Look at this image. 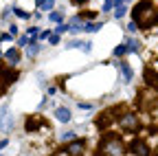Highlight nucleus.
Wrapping results in <instances>:
<instances>
[{"label":"nucleus","instance_id":"1","mask_svg":"<svg viewBox=\"0 0 158 156\" xmlns=\"http://www.w3.org/2000/svg\"><path fill=\"white\" fill-rule=\"evenodd\" d=\"M132 18L141 29H149L158 22V9H156V5L152 0H143V2H138L136 9L132 11Z\"/></svg>","mask_w":158,"mask_h":156},{"label":"nucleus","instance_id":"2","mask_svg":"<svg viewBox=\"0 0 158 156\" xmlns=\"http://www.w3.org/2000/svg\"><path fill=\"white\" fill-rule=\"evenodd\" d=\"M125 152V143L121 136L116 134H108L101 139V143H99V150L94 152V156H121Z\"/></svg>","mask_w":158,"mask_h":156},{"label":"nucleus","instance_id":"3","mask_svg":"<svg viewBox=\"0 0 158 156\" xmlns=\"http://www.w3.org/2000/svg\"><path fill=\"white\" fill-rule=\"evenodd\" d=\"M118 125H121L123 130H127V132H136L138 130V114H134V112H125L123 116H118Z\"/></svg>","mask_w":158,"mask_h":156},{"label":"nucleus","instance_id":"4","mask_svg":"<svg viewBox=\"0 0 158 156\" xmlns=\"http://www.w3.org/2000/svg\"><path fill=\"white\" fill-rule=\"evenodd\" d=\"M84 150H86V141H84V139H77V141H73V143H68V145L64 147V152H66L68 156H81Z\"/></svg>","mask_w":158,"mask_h":156},{"label":"nucleus","instance_id":"5","mask_svg":"<svg viewBox=\"0 0 158 156\" xmlns=\"http://www.w3.org/2000/svg\"><path fill=\"white\" fill-rule=\"evenodd\" d=\"M130 152H132L134 156H149V147H147V143L141 141V139H134V141H132Z\"/></svg>","mask_w":158,"mask_h":156},{"label":"nucleus","instance_id":"6","mask_svg":"<svg viewBox=\"0 0 158 156\" xmlns=\"http://www.w3.org/2000/svg\"><path fill=\"white\" fill-rule=\"evenodd\" d=\"M0 130L2 132H9L11 130V114H9V106H5L0 110Z\"/></svg>","mask_w":158,"mask_h":156},{"label":"nucleus","instance_id":"7","mask_svg":"<svg viewBox=\"0 0 158 156\" xmlns=\"http://www.w3.org/2000/svg\"><path fill=\"white\" fill-rule=\"evenodd\" d=\"M0 77H2L5 84L9 86V84H13L18 79V70H13V68H0Z\"/></svg>","mask_w":158,"mask_h":156},{"label":"nucleus","instance_id":"8","mask_svg":"<svg viewBox=\"0 0 158 156\" xmlns=\"http://www.w3.org/2000/svg\"><path fill=\"white\" fill-rule=\"evenodd\" d=\"M84 24H86V22H81V15H79V18H70V20H68V33L84 31Z\"/></svg>","mask_w":158,"mask_h":156},{"label":"nucleus","instance_id":"9","mask_svg":"<svg viewBox=\"0 0 158 156\" xmlns=\"http://www.w3.org/2000/svg\"><path fill=\"white\" fill-rule=\"evenodd\" d=\"M5 57L9 60V62H7V64H9V68H13V66L20 62V51H18V48H9V51L5 53Z\"/></svg>","mask_w":158,"mask_h":156},{"label":"nucleus","instance_id":"10","mask_svg":"<svg viewBox=\"0 0 158 156\" xmlns=\"http://www.w3.org/2000/svg\"><path fill=\"white\" fill-rule=\"evenodd\" d=\"M55 116H57V121L68 123V121H70V110H68V108H57V110H55Z\"/></svg>","mask_w":158,"mask_h":156},{"label":"nucleus","instance_id":"11","mask_svg":"<svg viewBox=\"0 0 158 156\" xmlns=\"http://www.w3.org/2000/svg\"><path fill=\"white\" fill-rule=\"evenodd\" d=\"M66 48H81V51H90L92 46H90V42H79V40H70L68 44H66Z\"/></svg>","mask_w":158,"mask_h":156},{"label":"nucleus","instance_id":"12","mask_svg":"<svg viewBox=\"0 0 158 156\" xmlns=\"http://www.w3.org/2000/svg\"><path fill=\"white\" fill-rule=\"evenodd\" d=\"M118 68H121V75H123V82H132V68L127 66V62H118Z\"/></svg>","mask_w":158,"mask_h":156},{"label":"nucleus","instance_id":"13","mask_svg":"<svg viewBox=\"0 0 158 156\" xmlns=\"http://www.w3.org/2000/svg\"><path fill=\"white\" fill-rule=\"evenodd\" d=\"M145 79H147V84H149V86H156V88H158V75H156L152 68H147V70H145Z\"/></svg>","mask_w":158,"mask_h":156},{"label":"nucleus","instance_id":"14","mask_svg":"<svg viewBox=\"0 0 158 156\" xmlns=\"http://www.w3.org/2000/svg\"><path fill=\"white\" fill-rule=\"evenodd\" d=\"M40 125H42L40 119H27V132H35Z\"/></svg>","mask_w":158,"mask_h":156},{"label":"nucleus","instance_id":"15","mask_svg":"<svg viewBox=\"0 0 158 156\" xmlns=\"http://www.w3.org/2000/svg\"><path fill=\"white\" fill-rule=\"evenodd\" d=\"M37 53H40V44H37L35 40H31V44L27 46V55L33 57V55H37Z\"/></svg>","mask_w":158,"mask_h":156},{"label":"nucleus","instance_id":"16","mask_svg":"<svg viewBox=\"0 0 158 156\" xmlns=\"http://www.w3.org/2000/svg\"><path fill=\"white\" fill-rule=\"evenodd\" d=\"M48 20H51V22H57V24H62L64 13H62V11H51V13H48Z\"/></svg>","mask_w":158,"mask_h":156},{"label":"nucleus","instance_id":"17","mask_svg":"<svg viewBox=\"0 0 158 156\" xmlns=\"http://www.w3.org/2000/svg\"><path fill=\"white\" fill-rule=\"evenodd\" d=\"M101 27H103L101 22H86V24H84V31H88V33H94V31H99Z\"/></svg>","mask_w":158,"mask_h":156},{"label":"nucleus","instance_id":"18","mask_svg":"<svg viewBox=\"0 0 158 156\" xmlns=\"http://www.w3.org/2000/svg\"><path fill=\"white\" fill-rule=\"evenodd\" d=\"M125 44H127V48H130L132 53H136V51H141V42H138V40H127Z\"/></svg>","mask_w":158,"mask_h":156},{"label":"nucleus","instance_id":"19","mask_svg":"<svg viewBox=\"0 0 158 156\" xmlns=\"http://www.w3.org/2000/svg\"><path fill=\"white\" fill-rule=\"evenodd\" d=\"M127 13V9H125V5H116V9H114V18H118V20H121V18Z\"/></svg>","mask_w":158,"mask_h":156},{"label":"nucleus","instance_id":"20","mask_svg":"<svg viewBox=\"0 0 158 156\" xmlns=\"http://www.w3.org/2000/svg\"><path fill=\"white\" fill-rule=\"evenodd\" d=\"M127 51H130V48H127V44H121V46H116V48H114V55H116V57H123Z\"/></svg>","mask_w":158,"mask_h":156},{"label":"nucleus","instance_id":"21","mask_svg":"<svg viewBox=\"0 0 158 156\" xmlns=\"http://www.w3.org/2000/svg\"><path fill=\"white\" fill-rule=\"evenodd\" d=\"M62 141H68V143L77 141V139H75V132H64V134H62Z\"/></svg>","mask_w":158,"mask_h":156},{"label":"nucleus","instance_id":"22","mask_svg":"<svg viewBox=\"0 0 158 156\" xmlns=\"http://www.w3.org/2000/svg\"><path fill=\"white\" fill-rule=\"evenodd\" d=\"M11 11H13V13H15L18 18H24V20H27V18H29V13H27V11H22V9H20V7H13Z\"/></svg>","mask_w":158,"mask_h":156},{"label":"nucleus","instance_id":"23","mask_svg":"<svg viewBox=\"0 0 158 156\" xmlns=\"http://www.w3.org/2000/svg\"><path fill=\"white\" fill-rule=\"evenodd\" d=\"M29 44H31V40H29L27 35H22V37H18V46H29Z\"/></svg>","mask_w":158,"mask_h":156},{"label":"nucleus","instance_id":"24","mask_svg":"<svg viewBox=\"0 0 158 156\" xmlns=\"http://www.w3.org/2000/svg\"><path fill=\"white\" fill-rule=\"evenodd\" d=\"M53 7H55V0H46V2L42 5V9H44V11H48V13H51V9H53Z\"/></svg>","mask_w":158,"mask_h":156},{"label":"nucleus","instance_id":"25","mask_svg":"<svg viewBox=\"0 0 158 156\" xmlns=\"http://www.w3.org/2000/svg\"><path fill=\"white\" fill-rule=\"evenodd\" d=\"M66 31H68V24H57V27H55V33H57V35H59V33H66Z\"/></svg>","mask_w":158,"mask_h":156},{"label":"nucleus","instance_id":"26","mask_svg":"<svg viewBox=\"0 0 158 156\" xmlns=\"http://www.w3.org/2000/svg\"><path fill=\"white\" fill-rule=\"evenodd\" d=\"M112 7H116V5H114V0H106V2H103V11H110Z\"/></svg>","mask_w":158,"mask_h":156},{"label":"nucleus","instance_id":"27","mask_svg":"<svg viewBox=\"0 0 158 156\" xmlns=\"http://www.w3.org/2000/svg\"><path fill=\"white\" fill-rule=\"evenodd\" d=\"M79 108H81V110H90L92 103H90V101H79Z\"/></svg>","mask_w":158,"mask_h":156},{"label":"nucleus","instance_id":"28","mask_svg":"<svg viewBox=\"0 0 158 156\" xmlns=\"http://www.w3.org/2000/svg\"><path fill=\"white\" fill-rule=\"evenodd\" d=\"M136 29H138V24H136V22H134V20H132V22H130V24H127V31H130V33H134V31H136Z\"/></svg>","mask_w":158,"mask_h":156},{"label":"nucleus","instance_id":"29","mask_svg":"<svg viewBox=\"0 0 158 156\" xmlns=\"http://www.w3.org/2000/svg\"><path fill=\"white\" fill-rule=\"evenodd\" d=\"M48 40H51V44H59V35H57V33H53Z\"/></svg>","mask_w":158,"mask_h":156},{"label":"nucleus","instance_id":"30","mask_svg":"<svg viewBox=\"0 0 158 156\" xmlns=\"http://www.w3.org/2000/svg\"><path fill=\"white\" fill-rule=\"evenodd\" d=\"M5 90H7V84H5L2 77H0V95H5Z\"/></svg>","mask_w":158,"mask_h":156},{"label":"nucleus","instance_id":"31","mask_svg":"<svg viewBox=\"0 0 158 156\" xmlns=\"http://www.w3.org/2000/svg\"><path fill=\"white\" fill-rule=\"evenodd\" d=\"M84 18H86V20H92V18H94V13H92V11H88V13H81V20H84Z\"/></svg>","mask_w":158,"mask_h":156},{"label":"nucleus","instance_id":"32","mask_svg":"<svg viewBox=\"0 0 158 156\" xmlns=\"http://www.w3.org/2000/svg\"><path fill=\"white\" fill-rule=\"evenodd\" d=\"M0 40H2V42H9L11 35H9V33H2V35H0Z\"/></svg>","mask_w":158,"mask_h":156},{"label":"nucleus","instance_id":"33","mask_svg":"<svg viewBox=\"0 0 158 156\" xmlns=\"http://www.w3.org/2000/svg\"><path fill=\"white\" fill-rule=\"evenodd\" d=\"M40 37H42V40H46V37H51V31H42V33H40Z\"/></svg>","mask_w":158,"mask_h":156},{"label":"nucleus","instance_id":"34","mask_svg":"<svg viewBox=\"0 0 158 156\" xmlns=\"http://www.w3.org/2000/svg\"><path fill=\"white\" fill-rule=\"evenodd\" d=\"M7 143H9L7 139H2V141H0V150H2V147H7Z\"/></svg>","mask_w":158,"mask_h":156},{"label":"nucleus","instance_id":"35","mask_svg":"<svg viewBox=\"0 0 158 156\" xmlns=\"http://www.w3.org/2000/svg\"><path fill=\"white\" fill-rule=\"evenodd\" d=\"M44 2H46V0H35V5H37L40 9H42V5H44Z\"/></svg>","mask_w":158,"mask_h":156},{"label":"nucleus","instance_id":"36","mask_svg":"<svg viewBox=\"0 0 158 156\" xmlns=\"http://www.w3.org/2000/svg\"><path fill=\"white\" fill-rule=\"evenodd\" d=\"M81 2H88V0H73V5H81Z\"/></svg>","mask_w":158,"mask_h":156},{"label":"nucleus","instance_id":"37","mask_svg":"<svg viewBox=\"0 0 158 156\" xmlns=\"http://www.w3.org/2000/svg\"><path fill=\"white\" fill-rule=\"evenodd\" d=\"M127 0H114V5H125Z\"/></svg>","mask_w":158,"mask_h":156},{"label":"nucleus","instance_id":"38","mask_svg":"<svg viewBox=\"0 0 158 156\" xmlns=\"http://www.w3.org/2000/svg\"><path fill=\"white\" fill-rule=\"evenodd\" d=\"M156 156H158V150H156Z\"/></svg>","mask_w":158,"mask_h":156},{"label":"nucleus","instance_id":"39","mask_svg":"<svg viewBox=\"0 0 158 156\" xmlns=\"http://www.w3.org/2000/svg\"><path fill=\"white\" fill-rule=\"evenodd\" d=\"M0 55H2V51H0Z\"/></svg>","mask_w":158,"mask_h":156}]
</instances>
